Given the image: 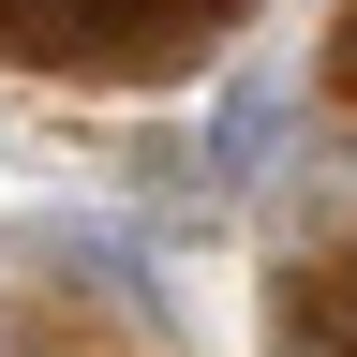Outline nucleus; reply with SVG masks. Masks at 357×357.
Wrapping results in <instances>:
<instances>
[{"mask_svg": "<svg viewBox=\"0 0 357 357\" xmlns=\"http://www.w3.org/2000/svg\"><path fill=\"white\" fill-rule=\"evenodd\" d=\"M238 15H253V0H0V60L134 89V75H194Z\"/></svg>", "mask_w": 357, "mask_h": 357, "instance_id": "nucleus-1", "label": "nucleus"}, {"mask_svg": "<svg viewBox=\"0 0 357 357\" xmlns=\"http://www.w3.org/2000/svg\"><path fill=\"white\" fill-rule=\"evenodd\" d=\"M268 119H283V89H223V119H208V178H253V149H268Z\"/></svg>", "mask_w": 357, "mask_h": 357, "instance_id": "nucleus-2", "label": "nucleus"}, {"mask_svg": "<svg viewBox=\"0 0 357 357\" xmlns=\"http://www.w3.org/2000/svg\"><path fill=\"white\" fill-rule=\"evenodd\" d=\"M342 75H357V0H342Z\"/></svg>", "mask_w": 357, "mask_h": 357, "instance_id": "nucleus-3", "label": "nucleus"}]
</instances>
